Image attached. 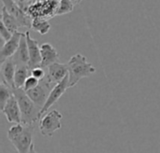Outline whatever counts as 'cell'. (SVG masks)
I'll list each match as a JSON object with an SVG mask.
<instances>
[{
	"instance_id": "ba28073f",
	"label": "cell",
	"mask_w": 160,
	"mask_h": 153,
	"mask_svg": "<svg viewBox=\"0 0 160 153\" xmlns=\"http://www.w3.org/2000/svg\"><path fill=\"white\" fill-rule=\"evenodd\" d=\"M68 75V65L57 62L48 67V73L46 74L45 79L51 86H55L57 83L61 82Z\"/></svg>"
},
{
	"instance_id": "6da1fadb",
	"label": "cell",
	"mask_w": 160,
	"mask_h": 153,
	"mask_svg": "<svg viewBox=\"0 0 160 153\" xmlns=\"http://www.w3.org/2000/svg\"><path fill=\"white\" fill-rule=\"evenodd\" d=\"M33 125H23L22 123L14 124L7 133L8 139L15 148L18 153H29L33 145Z\"/></svg>"
},
{
	"instance_id": "4fadbf2b",
	"label": "cell",
	"mask_w": 160,
	"mask_h": 153,
	"mask_svg": "<svg viewBox=\"0 0 160 153\" xmlns=\"http://www.w3.org/2000/svg\"><path fill=\"white\" fill-rule=\"evenodd\" d=\"M11 58H12L13 62L15 63V65L17 66L18 65H28V63H29V51H28V46H27L25 33L24 34L22 33L19 48H18L17 51L15 52V54L13 55V57H11Z\"/></svg>"
},
{
	"instance_id": "ac0fdd59",
	"label": "cell",
	"mask_w": 160,
	"mask_h": 153,
	"mask_svg": "<svg viewBox=\"0 0 160 153\" xmlns=\"http://www.w3.org/2000/svg\"><path fill=\"white\" fill-rule=\"evenodd\" d=\"M13 95V91L12 89L8 86L3 80L1 82V85H0V108L2 109L6 103L8 102V100Z\"/></svg>"
},
{
	"instance_id": "2e32d148",
	"label": "cell",
	"mask_w": 160,
	"mask_h": 153,
	"mask_svg": "<svg viewBox=\"0 0 160 153\" xmlns=\"http://www.w3.org/2000/svg\"><path fill=\"white\" fill-rule=\"evenodd\" d=\"M1 22L4 23V25L12 34L18 32V29L21 27L18 21L10 13H8V10L4 7H2V9H1Z\"/></svg>"
},
{
	"instance_id": "277c9868",
	"label": "cell",
	"mask_w": 160,
	"mask_h": 153,
	"mask_svg": "<svg viewBox=\"0 0 160 153\" xmlns=\"http://www.w3.org/2000/svg\"><path fill=\"white\" fill-rule=\"evenodd\" d=\"M63 115L56 109H52V111L46 113L39 121V132L43 136L52 137L53 134L61 129V120Z\"/></svg>"
},
{
	"instance_id": "5bb4252c",
	"label": "cell",
	"mask_w": 160,
	"mask_h": 153,
	"mask_svg": "<svg viewBox=\"0 0 160 153\" xmlns=\"http://www.w3.org/2000/svg\"><path fill=\"white\" fill-rule=\"evenodd\" d=\"M17 65L13 62L12 58L7 59L4 63L1 64V74L3 77V81L9 86L12 90L14 87V76Z\"/></svg>"
},
{
	"instance_id": "7a4b0ae2",
	"label": "cell",
	"mask_w": 160,
	"mask_h": 153,
	"mask_svg": "<svg viewBox=\"0 0 160 153\" xmlns=\"http://www.w3.org/2000/svg\"><path fill=\"white\" fill-rule=\"evenodd\" d=\"M67 65L68 69L69 88L76 86L82 79L89 77L96 72L94 65L87 61L84 55L81 53L73 55Z\"/></svg>"
},
{
	"instance_id": "e0dca14e",
	"label": "cell",
	"mask_w": 160,
	"mask_h": 153,
	"mask_svg": "<svg viewBox=\"0 0 160 153\" xmlns=\"http://www.w3.org/2000/svg\"><path fill=\"white\" fill-rule=\"evenodd\" d=\"M31 29L34 30L35 32H38L41 36H44V35L48 34V32L50 31L51 23L45 18H41V17L33 18Z\"/></svg>"
},
{
	"instance_id": "7402d4cb",
	"label": "cell",
	"mask_w": 160,
	"mask_h": 153,
	"mask_svg": "<svg viewBox=\"0 0 160 153\" xmlns=\"http://www.w3.org/2000/svg\"><path fill=\"white\" fill-rule=\"evenodd\" d=\"M31 76H33L34 78L38 79L40 81V80H42V79H45L46 73H45L44 69L39 66V67H36V68H34V69L31 70Z\"/></svg>"
},
{
	"instance_id": "603a6c76",
	"label": "cell",
	"mask_w": 160,
	"mask_h": 153,
	"mask_svg": "<svg viewBox=\"0 0 160 153\" xmlns=\"http://www.w3.org/2000/svg\"><path fill=\"white\" fill-rule=\"evenodd\" d=\"M29 153H38L37 151H36V149H35V145H34V144L31 146L30 151H29Z\"/></svg>"
},
{
	"instance_id": "d6986e66",
	"label": "cell",
	"mask_w": 160,
	"mask_h": 153,
	"mask_svg": "<svg viewBox=\"0 0 160 153\" xmlns=\"http://www.w3.org/2000/svg\"><path fill=\"white\" fill-rule=\"evenodd\" d=\"M75 5L70 0H60L55 11V16L68 14L73 11Z\"/></svg>"
},
{
	"instance_id": "3957f363",
	"label": "cell",
	"mask_w": 160,
	"mask_h": 153,
	"mask_svg": "<svg viewBox=\"0 0 160 153\" xmlns=\"http://www.w3.org/2000/svg\"><path fill=\"white\" fill-rule=\"evenodd\" d=\"M12 91L21 109L22 123L23 125H33L34 122L39 121L40 108L29 98L26 92L23 89H13Z\"/></svg>"
},
{
	"instance_id": "44dd1931",
	"label": "cell",
	"mask_w": 160,
	"mask_h": 153,
	"mask_svg": "<svg viewBox=\"0 0 160 153\" xmlns=\"http://www.w3.org/2000/svg\"><path fill=\"white\" fill-rule=\"evenodd\" d=\"M12 35L13 34L4 25V23L1 22V24H0V36H1L2 39L5 42H7V41H8L11 38Z\"/></svg>"
},
{
	"instance_id": "8992f818",
	"label": "cell",
	"mask_w": 160,
	"mask_h": 153,
	"mask_svg": "<svg viewBox=\"0 0 160 153\" xmlns=\"http://www.w3.org/2000/svg\"><path fill=\"white\" fill-rule=\"evenodd\" d=\"M69 88V79H68V75L59 83H57L55 86H53V88L52 89L47 101L45 103V105L43 106V108L40 109L39 112V121L40 119L47 113V111L50 109V108H52L59 99L60 97L65 93V92Z\"/></svg>"
},
{
	"instance_id": "ffe728a7",
	"label": "cell",
	"mask_w": 160,
	"mask_h": 153,
	"mask_svg": "<svg viewBox=\"0 0 160 153\" xmlns=\"http://www.w3.org/2000/svg\"><path fill=\"white\" fill-rule=\"evenodd\" d=\"M39 82H40V81H39L38 79L34 78L33 76H29V78L26 79V81H25V83H24L22 89H23L25 92H28V91H30V90L36 88V87L39 84Z\"/></svg>"
},
{
	"instance_id": "30bf717a",
	"label": "cell",
	"mask_w": 160,
	"mask_h": 153,
	"mask_svg": "<svg viewBox=\"0 0 160 153\" xmlns=\"http://www.w3.org/2000/svg\"><path fill=\"white\" fill-rule=\"evenodd\" d=\"M28 51H29V63L28 66L32 70L36 67H39L41 65V53H40V47L38 45V40L31 37L29 31L25 32Z\"/></svg>"
},
{
	"instance_id": "9a60e30c",
	"label": "cell",
	"mask_w": 160,
	"mask_h": 153,
	"mask_svg": "<svg viewBox=\"0 0 160 153\" xmlns=\"http://www.w3.org/2000/svg\"><path fill=\"white\" fill-rule=\"evenodd\" d=\"M31 69L28 65H18L14 76V89H22L26 79L29 78Z\"/></svg>"
},
{
	"instance_id": "cb8c5ba5",
	"label": "cell",
	"mask_w": 160,
	"mask_h": 153,
	"mask_svg": "<svg viewBox=\"0 0 160 153\" xmlns=\"http://www.w3.org/2000/svg\"><path fill=\"white\" fill-rule=\"evenodd\" d=\"M70 1H71L75 6H76V5H78V4H80L82 0H70Z\"/></svg>"
},
{
	"instance_id": "52a82bcc",
	"label": "cell",
	"mask_w": 160,
	"mask_h": 153,
	"mask_svg": "<svg viewBox=\"0 0 160 153\" xmlns=\"http://www.w3.org/2000/svg\"><path fill=\"white\" fill-rule=\"evenodd\" d=\"M52 89V86H51L47 82V80L44 79L40 80L39 84L36 88L26 92V93L29 96V98L36 104V106L41 109L43 106L45 105Z\"/></svg>"
},
{
	"instance_id": "5b68a950",
	"label": "cell",
	"mask_w": 160,
	"mask_h": 153,
	"mask_svg": "<svg viewBox=\"0 0 160 153\" xmlns=\"http://www.w3.org/2000/svg\"><path fill=\"white\" fill-rule=\"evenodd\" d=\"M3 7L8 10V13H10L20 23L21 27H26L31 28L32 27V17L14 0H2Z\"/></svg>"
},
{
	"instance_id": "9c48e42d",
	"label": "cell",
	"mask_w": 160,
	"mask_h": 153,
	"mask_svg": "<svg viewBox=\"0 0 160 153\" xmlns=\"http://www.w3.org/2000/svg\"><path fill=\"white\" fill-rule=\"evenodd\" d=\"M1 112L5 115L7 121L10 123L19 124L22 123V113L18 104L17 99L14 95H12L8 102L6 103L5 107L1 109Z\"/></svg>"
},
{
	"instance_id": "7c38bea8",
	"label": "cell",
	"mask_w": 160,
	"mask_h": 153,
	"mask_svg": "<svg viewBox=\"0 0 160 153\" xmlns=\"http://www.w3.org/2000/svg\"><path fill=\"white\" fill-rule=\"evenodd\" d=\"M41 53V65L40 67H49L51 65L57 63L59 59V53L55 48L50 43H43L40 46Z\"/></svg>"
},
{
	"instance_id": "8fae6325",
	"label": "cell",
	"mask_w": 160,
	"mask_h": 153,
	"mask_svg": "<svg viewBox=\"0 0 160 153\" xmlns=\"http://www.w3.org/2000/svg\"><path fill=\"white\" fill-rule=\"evenodd\" d=\"M22 36V33H20L19 31L14 33L11 36V38L5 42V44L3 45L1 51H0V61L1 64L4 63L7 59H9L11 57H13V55L15 54V52L17 51L19 45H20V41H21V37Z\"/></svg>"
},
{
	"instance_id": "d4e9b609",
	"label": "cell",
	"mask_w": 160,
	"mask_h": 153,
	"mask_svg": "<svg viewBox=\"0 0 160 153\" xmlns=\"http://www.w3.org/2000/svg\"><path fill=\"white\" fill-rule=\"evenodd\" d=\"M18 1H19V4H21V5H23V4H25V3L29 2L30 0H18Z\"/></svg>"
}]
</instances>
